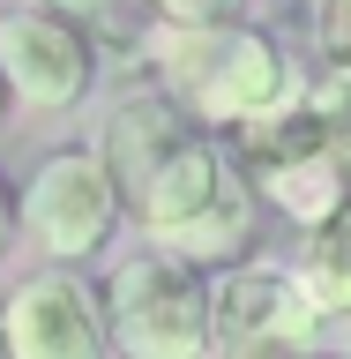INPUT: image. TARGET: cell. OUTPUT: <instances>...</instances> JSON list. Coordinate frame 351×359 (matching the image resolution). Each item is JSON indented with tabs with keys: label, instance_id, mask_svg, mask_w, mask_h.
Returning a JSON list of instances; mask_svg holds the SVG:
<instances>
[{
	"label": "cell",
	"instance_id": "6da1fadb",
	"mask_svg": "<svg viewBox=\"0 0 351 359\" xmlns=\"http://www.w3.org/2000/svg\"><path fill=\"white\" fill-rule=\"evenodd\" d=\"M97 150H105V165L120 172V195H128L135 224H142L157 247H179V255L202 262V269L247 262L254 195H262V187L247 180V165H232V157L217 150V135L202 128L172 90L120 97Z\"/></svg>",
	"mask_w": 351,
	"mask_h": 359
},
{
	"label": "cell",
	"instance_id": "9c48e42d",
	"mask_svg": "<svg viewBox=\"0 0 351 359\" xmlns=\"http://www.w3.org/2000/svg\"><path fill=\"white\" fill-rule=\"evenodd\" d=\"M299 277H307L314 307L329 314V322H344V314H351V202H344V217H336V224H322V232H314Z\"/></svg>",
	"mask_w": 351,
	"mask_h": 359
},
{
	"label": "cell",
	"instance_id": "5b68a950",
	"mask_svg": "<svg viewBox=\"0 0 351 359\" xmlns=\"http://www.w3.org/2000/svg\"><path fill=\"white\" fill-rule=\"evenodd\" d=\"M322 322L307 277L284 262H232L217 277V359H314Z\"/></svg>",
	"mask_w": 351,
	"mask_h": 359
},
{
	"label": "cell",
	"instance_id": "8992f818",
	"mask_svg": "<svg viewBox=\"0 0 351 359\" xmlns=\"http://www.w3.org/2000/svg\"><path fill=\"white\" fill-rule=\"evenodd\" d=\"M0 359H112L105 292L75 262H45L0 299Z\"/></svg>",
	"mask_w": 351,
	"mask_h": 359
},
{
	"label": "cell",
	"instance_id": "4fadbf2b",
	"mask_svg": "<svg viewBox=\"0 0 351 359\" xmlns=\"http://www.w3.org/2000/svg\"><path fill=\"white\" fill-rule=\"evenodd\" d=\"M15 224H22V195L8 187V172H0V255H8V240H15Z\"/></svg>",
	"mask_w": 351,
	"mask_h": 359
},
{
	"label": "cell",
	"instance_id": "52a82bcc",
	"mask_svg": "<svg viewBox=\"0 0 351 359\" xmlns=\"http://www.w3.org/2000/svg\"><path fill=\"white\" fill-rule=\"evenodd\" d=\"M120 217H128V195L105 150H53L22 187V224L53 262H90Z\"/></svg>",
	"mask_w": 351,
	"mask_h": 359
},
{
	"label": "cell",
	"instance_id": "8fae6325",
	"mask_svg": "<svg viewBox=\"0 0 351 359\" xmlns=\"http://www.w3.org/2000/svg\"><path fill=\"white\" fill-rule=\"evenodd\" d=\"M165 22H240L247 0H150Z\"/></svg>",
	"mask_w": 351,
	"mask_h": 359
},
{
	"label": "cell",
	"instance_id": "5bb4252c",
	"mask_svg": "<svg viewBox=\"0 0 351 359\" xmlns=\"http://www.w3.org/2000/svg\"><path fill=\"white\" fill-rule=\"evenodd\" d=\"M45 8H67V15H97V8H112V0H45Z\"/></svg>",
	"mask_w": 351,
	"mask_h": 359
},
{
	"label": "cell",
	"instance_id": "7c38bea8",
	"mask_svg": "<svg viewBox=\"0 0 351 359\" xmlns=\"http://www.w3.org/2000/svg\"><path fill=\"white\" fill-rule=\"evenodd\" d=\"M322 30L336 53H351V0H322Z\"/></svg>",
	"mask_w": 351,
	"mask_h": 359
},
{
	"label": "cell",
	"instance_id": "277c9868",
	"mask_svg": "<svg viewBox=\"0 0 351 359\" xmlns=\"http://www.w3.org/2000/svg\"><path fill=\"white\" fill-rule=\"evenodd\" d=\"M240 165L299 232L336 224L344 202H351V157L336 150V135L322 128V112L307 97L269 112V120H254V128H240Z\"/></svg>",
	"mask_w": 351,
	"mask_h": 359
},
{
	"label": "cell",
	"instance_id": "ba28073f",
	"mask_svg": "<svg viewBox=\"0 0 351 359\" xmlns=\"http://www.w3.org/2000/svg\"><path fill=\"white\" fill-rule=\"evenodd\" d=\"M0 75L15 90V105L67 112V105H83L90 83H97V45H90L83 15L30 0V8L0 15Z\"/></svg>",
	"mask_w": 351,
	"mask_h": 359
},
{
	"label": "cell",
	"instance_id": "2e32d148",
	"mask_svg": "<svg viewBox=\"0 0 351 359\" xmlns=\"http://www.w3.org/2000/svg\"><path fill=\"white\" fill-rule=\"evenodd\" d=\"M344 359H351V314H344Z\"/></svg>",
	"mask_w": 351,
	"mask_h": 359
},
{
	"label": "cell",
	"instance_id": "9a60e30c",
	"mask_svg": "<svg viewBox=\"0 0 351 359\" xmlns=\"http://www.w3.org/2000/svg\"><path fill=\"white\" fill-rule=\"evenodd\" d=\"M8 105H15V90H8V75H0V120H8Z\"/></svg>",
	"mask_w": 351,
	"mask_h": 359
},
{
	"label": "cell",
	"instance_id": "7a4b0ae2",
	"mask_svg": "<svg viewBox=\"0 0 351 359\" xmlns=\"http://www.w3.org/2000/svg\"><path fill=\"white\" fill-rule=\"evenodd\" d=\"M157 83L195 112L202 128H254L269 112L299 105V67L254 22H165L157 30Z\"/></svg>",
	"mask_w": 351,
	"mask_h": 359
},
{
	"label": "cell",
	"instance_id": "30bf717a",
	"mask_svg": "<svg viewBox=\"0 0 351 359\" xmlns=\"http://www.w3.org/2000/svg\"><path fill=\"white\" fill-rule=\"evenodd\" d=\"M307 105L322 112V128L336 135V150L351 157V53H336L322 75H314V90H307Z\"/></svg>",
	"mask_w": 351,
	"mask_h": 359
},
{
	"label": "cell",
	"instance_id": "3957f363",
	"mask_svg": "<svg viewBox=\"0 0 351 359\" xmlns=\"http://www.w3.org/2000/svg\"><path fill=\"white\" fill-rule=\"evenodd\" d=\"M112 359H217V277L179 247H142L105 277Z\"/></svg>",
	"mask_w": 351,
	"mask_h": 359
}]
</instances>
